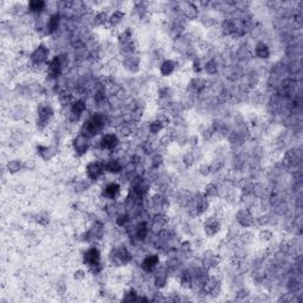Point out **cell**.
Listing matches in <instances>:
<instances>
[{"label":"cell","mask_w":303,"mask_h":303,"mask_svg":"<svg viewBox=\"0 0 303 303\" xmlns=\"http://www.w3.org/2000/svg\"><path fill=\"white\" fill-rule=\"evenodd\" d=\"M161 264V258L159 253L157 252H148L141 258L140 262V267L144 274H153L155 270L159 267Z\"/></svg>","instance_id":"cell-14"},{"label":"cell","mask_w":303,"mask_h":303,"mask_svg":"<svg viewBox=\"0 0 303 303\" xmlns=\"http://www.w3.org/2000/svg\"><path fill=\"white\" fill-rule=\"evenodd\" d=\"M220 262H222V257H220L219 253L214 252V250L206 249L201 252L200 263L209 271H212V270L219 267Z\"/></svg>","instance_id":"cell-12"},{"label":"cell","mask_w":303,"mask_h":303,"mask_svg":"<svg viewBox=\"0 0 303 303\" xmlns=\"http://www.w3.org/2000/svg\"><path fill=\"white\" fill-rule=\"evenodd\" d=\"M191 69H192L193 73H196V75H200L204 70L203 59H201L200 57H198V58H196L195 61H192V67H191Z\"/></svg>","instance_id":"cell-41"},{"label":"cell","mask_w":303,"mask_h":303,"mask_svg":"<svg viewBox=\"0 0 303 303\" xmlns=\"http://www.w3.org/2000/svg\"><path fill=\"white\" fill-rule=\"evenodd\" d=\"M234 222L242 229H250L255 226V214L252 210L248 207H241L234 214Z\"/></svg>","instance_id":"cell-10"},{"label":"cell","mask_w":303,"mask_h":303,"mask_svg":"<svg viewBox=\"0 0 303 303\" xmlns=\"http://www.w3.org/2000/svg\"><path fill=\"white\" fill-rule=\"evenodd\" d=\"M101 251L96 245H90V247L83 252V256H82V261H83V264H86L87 267H91L95 266H98V264L102 263V257H101Z\"/></svg>","instance_id":"cell-17"},{"label":"cell","mask_w":303,"mask_h":303,"mask_svg":"<svg viewBox=\"0 0 303 303\" xmlns=\"http://www.w3.org/2000/svg\"><path fill=\"white\" fill-rule=\"evenodd\" d=\"M141 64H143V61H141V57L139 56L138 53H132L124 56V58H122L121 61L122 68L129 73L140 72Z\"/></svg>","instance_id":"cell-18"},{"label":"cell","mask_w":303,"mask_h":303,"mask_svg":"<svg viewBox=\"0 0 303 303\" xmlns=\"http://www.w3.org/2000/svg\"><path fill=\"white\" fill-rule=\"evenodd\" d=\"M302 161V152L300 148L296 147H291V148L286 149L283 153L282 157V165L286 168H296L301 165Z\"/></svg>","instance_id":"cell-11"},{"label":"cell","mask_w":303,"mask_h":303,"mask_svg":"<svg viewBox=\"0 0 303 303\" xmlns=\"http://www.w3.org/2000/svg\"><path fill=\"white\" fill-rule=\"evenodd\" d=\"M87 271L84 269H82V267H78V269H76L75 271H73V280L76 281V282H84L87 278Z\"/></svg>","instance_id":"cell-42"},{"label":"cell","mask_w":303,"mask_h":303,"mask_svg":"<svg viewBox=\"0 0 303 303\" xmlns=\"http://www.w3.org/2000/svg\"><path fill=\"white\" fill-rule=\"evenodd\" d=\"M27 115H29V110L23 105L12 106L9 109V117H11L13 121H23L26 119Z\"/></svg>","instance_id":"cell-27"},{"label":"cell","mask_w":303,"mask_h":303,"mask_svg":"<svg viewBox=\"0 0 303 303\" xmlns=\"http://www.w3.org/2000/svg\"><path fill=\"white\" fill-rule=\"evenodd\" d=\"M198 173L200 174L201 177H204V178H206V177L211 176V174H212L211 163H210L209 161H203V162L199 163Z\"/></svg>","instance_id":"cell-39"},{"label":"cell","mask_w":303,"mask_h":303,"mask_svg":"<svg viewBox=\"0 0 303 303\" xmlns=\"http://www.w3.org/2000/svg\"><path fill=\"white\" fill-rule=\"evenodd\" d=\"M72 151L75 153L76 157L82 158L87 154L91 148V138H89L88 135H86L84 133L80 132L75 138L72 139Z\"/></svg>","instance_id":"cell-8"},{"label":"cell","mask_w":303,"mask_h":303,"mask_svg":"<svg viewBox=\"0 0 303 303\" xmlns=\"http://www.w3.org/2000/svg\"><path fill=\"white\" fill-rule=\"evenodd\" d=\"M108 119L109 116H107L105 111H95L83 122L81 132L88 135L89 138H95V136L100 135L107 127Z\"/></svg>","instance_id":"cell-1"},{"label":"cell","mask_w":303,"mask_h":303,"mask_svg":"<svg viewBox=\"0 0 303 303\" xmlns=\"http://www.w3.org/2000/svg\"><path fill=\"white\" fill-rule=\"evenodd\" d=\"M207 83H209V80H207V78L203 77V76L200 75H196L188 80L185 90L191 92V94L199 96V95H203L204 92H205V90L207 88Z\"/></svg>","instance_id":"cell-13"},{"label":"cell","mask_w":303,"mask_h":303,"mask_svg":"<svg viewBox=\"0 0 303 303\" xmlns=\"http://www.w3.org/2000/svg\"><path fill=\"white\" fill-rule=\"evenodd\" d=\"M34 223L40 228H48L51 223V214L46 210H40L35 214Z\"/></svg>","instance_id":"cell-31"},{"label":"cell","mask_w":303,"mask_h":303,"mask_svg":"<svg viewBox=\"0 0 303 303\" xmlns=\"http://www.w3.org/2000/svg\"><path fill=\"white\" fill-rule=\"evenodd\" d=\"M106 174V166L105 160L101 158H95L90 160L86 165V176L87 179L91 182H97L105 177Z\"/></svg>","instance_id":"cell-6"},{"label":"cell","mask_w":303,"mask_h":303,"mask_svg":"<svg viewBox=\"0 0 303 303\" xmlns=\"http://www.w3.org/2000/svg\"><path fill=\"white\" fill-rule=\"evenodd\" d=\"M127 20V13L125 10H115L109 13L108 27L111 30H119Z\"/></svg>","instance_id":"cell-21"},{"label":"cell","mask_w":303,"mask_h":303,"mask_svg":"<svg viewBox=\"0 0 303 303\" xmlns=\"http://www.w3.org/2000/svg\"><path fill=\"white\" fill-rule=\"evenodd\" d=\"M106 166V173L114 174V176H119L124 171V163L120 158L115 157V155H110L107 160H105Z\"/></svg>","instance_id":"cell-22"},{"label":"cell","mask_w":303,"mask_h":303,"mask_svg":"<svg viewBox=\"0 0 303 303\" xmlns=\"http://www.w3.org/2000/svg\"><path fill=\"white\" fill-rule=\"evenodd\" d=\"M24 168L29 171L35 170L36 168V161L34 159H27L26 161H24Z\"/></svg>","instance_id":"cell-43"},{"label":"cell","mask_w":303,"mask_h":303,"mask_svg":"<svg viewBox=\"0 0 303 303\" xmlns=\"http://www.w3.org/2000/svg\"><path fill=\"white\" fill-rule=\"evenodd\" d=\"M121 184L119 181H110L106 184L101 191V196L106 200H116L121 195Z\"/></svg>","instance_id":"cell-20"},{"label":"cell","mask_w":303,"mask_h":303,"mask_svg":"<svg viewBox=\"0 0 303 303\" xmlns=\"http://www.w3.org/2000/svg\"><path fill=\"white\" fill-rule=\"evenodd\" d=\"M37 154L39 155V158H42L43 160L49 161L53 159L57 155V147L53 146H46V144H38L37 146Z\"/></svg>","instance_id":"cell-28"},{"label":"cell","mask_w":303,"mask_h":303,"mask_svg":"<svg viewBox=\"0 0 303 303\" xmlns=\"http://www.w3.org/2000/svg\"><path fill=\"white\" fill-rule=\"evenodd\" d=\"M199 20H200L201 25L207 30L214 29V27H217L219 25V20H217V19H215L212 15H210V13H204V15L199 16Z\"/></svg>","instance_id":"cell-36"},{"label":"cell","mask_w":303,"mask_h":303,"mask_svg":"<svg viewBox=\"0 0 303 303\" xmlns=\"http://www.w3.org/2000/svg\"><path fill=\"white\" fill-rule=\"evenodd\" d=\"M139 293L136 291L135 288H129L125 291L124 296H122V301H138Z\"/></svg>","instance_id":"cell-40"},{"label":"cell","mask_w":303,"mask_h":303,"mask_svg":"<svg viewBox=\"0 0 303 303\" xmlns=\"http://www.w3.org/2000/svg\"><path fill=\"white\" fill-rule=\"evenodd\" d=\"M87 108H88V106H87V101L84 98H76L72 102V105L70 106V108H68V110L73 114V115L82 119L83 114L87 111Z\"/></svg>","instance_id":"cell-29"},{"label":"cell","mask_w":303,"mask_h":303,"mask_svg":"<svg viewBox=\"0 0 303 303\" xmlns=\"http://www.w3.org/2000/svg\"><path fill=\"white\" fill-rule=\"evenodd\" d=\"M256 238H257L258 241L262 243V244H270V243L274 241L275 233H274V231L271 230V229H269L267 226V228L261 229V230L258 231Z\"/></svg>","instance_id":"cell-35"},{"label":"cell","mask_w":303,"mask_h":303,"mask_svg":"<svg viewBox=\"0 0 303 303\" xmlns=\"http://www.w3.org/2000/svg\"><path fill=\"white\" fill-rule=\"evenodd\" d=\"M120 144H121L120 136L116 133H103L98 139V143L95 151L101 149L103 153H109L110 155H113L120 148Z\"/></svg>","instance_id":"cell-5"},{"label":"cell","mask_w":303,"mask_h":303,"mask_svg":"<svg viewBox=\"0 0 303 303\" xmlns=\"http://www.w3.org/2000/svg\"><path fill=\"white\" fill-rule=\"evenodd\" d=\"M48 10V2L43 0H31L27 2V12L32 16H40Z\"/></svg>","instance_id":"cell-25"},{"label":"cell","mask_w":303,"mask_h":303,"mask_svg":"<svg viewBox=\"0 0 303 303\" xmlns=\"http://www.w3.org/2000/svg\"><path fill=\"white\" fill-rule=\"evenodd\" d=\"M133 253L125 245L113 247L108 252V262L111 267H121L128 266L133 262Z\"/></svg>","instance_id":"cell-2"},{"label":"cell","mask_w":303,"mask_h":303,"mask_svg":"<svg viewBox=\"0 0 303 303\" xmlns=\"http://www.w3.org/2000/svg\"><path fill=\"white\" fill-rule=\"evenodd\" d=\"M152 228L151 231L158 232L162 229H166L170 226L171 218L168 217V214L166 212H160V214H153L151 215V219H149Z\"/></svg>","instance_id":"cell-19"},{"label":"cell","mask_w":303,"mask_h":303,"mask_svg":"<svg viewBox=\"0 0 303 303\" xmlns=\"http://www.w3.org/2000/svg\"><path fill=\"white\" fill-rule=\"evenodd\" d=\"M178 67L174 59L166 58L159 64V73L161 77H171L177 71Z\"/></svg>","instance_id":"cell-24"},{"label":"cell","mask_w":303,"mask_h":303,"mask_svg":"<svg viewBox=\"0 0 303 303\" xmlns=\"http://www.w3.org/2000/svg\"><path fill=\"white\" fill-rule=\"evenodd\" d=\"M63 73H64V70H63L61 59H59L58 54H56L46 65L45 76L48 81H58V78L61 77Z\"/></svg>","instance_id":"cell-16"},{"label":"cell","mask_w":303,"mask_h":303,"mask_svg":"<svg viewBox=\"0 0 303 303\" xmlns=\"http://www.w3.org/2000/svg\"><path fill=\"white\" fill-rule=\"evenodd\" d=\"M201 228H203V232L204 234H205V237H207V238H214V237L217 236V234L222 231L223 228L222 218L214 214L207 215L205 219H204Z\"/></svg>","instance_id":"cell-7"},{"label":"cell","mask_w":303,"mask_h":303,"mask_svg":"<svg viewBox=\"0 0 303 303\" xmlns=\"http://www.w3.org/2000/svg\"><path fill=\"white\" fill-rule=\"evenodd\" d=\"M147 127H148L149 135L155 136V138H157L161 132H163V130L167 128L165 125L162 124V122L160 121L159 119H157V117H155L154 120H152L151 122H148V124H147Z\"/></svg>","instance_id":"cell-34"},{"label":"cell","mask_w":303,"mask_h":303,"mask_svg":"<svg viewBox=\"0 0 303 303\" xmlns=\"http://www.w3.org/2000/svg\"><path fill=\"white\" fill-rule=\"evenodd\" d=\"M37 116H36V125L39 130H45L49 125L53 124L54 110L53 106L49 103H39L37 106Z\"/></svg>","instance_id":"cell-4"},{"label":"cell","mask_w":303,"mask_h":303,"mask_svg":"<svg viewBox=\"0 0 303 303\" xmlns=\"http://www.w3.org/2000/svg\"><path fill=\"white\" fill-rule=\"evenodd\" d=\"M109 24V12L105 9H100L94 13L92 18V25L96 27H105Z\"/></svg>","instance_id":"cell-30"},{"label":"cell","mask_w":303,"mask_h":303,"mask_svg":"<svg viewBox=\"0 0 303 303\" xmlns=\"http://www.w3.org/2000/svg\"><path fill=\"white\" fill-rule=\"evenodd\" d=\"M181 165L184 166L185 168H191L193 165L196 162V154L193 151H188L186 153H184L181 157V160H180Z\"/></svg>","instance_id":"cell-38"},{"label":"cell","mask_w":303,"mask_h":303,"mask_svg":"<svg viewBox=\"0 0 303 303\" xmlns=\"http://www.w3.org/2000/svg\"><path fill=\"white\" fill-rule=\"evenodd\" d=\"M178 12L182 17L186 19L187 21L196 20L200 16L199 6L196 2L192 1H180L178 2Z\"/></svg>","instance_id":"cell-15"},{"label":"cell","mask_w":303,"mask_h":303,"mask_svg":"<svg viewBox=\"0 0 303 303\" xmlns=\"http://www.w3.org/2000/svg\"><path fill=\"white\" fill-rule=\"evenodd\" d=\"M252 53L259 61H267L271 57V49L264 40H258L253 46Z\"/></svg>","instance_id":"cell-23"},{"label":"cell","mask_w":303,"mask_h":303,"mask_svg":"<svg viewBox=\"0 0 303 303\" xmlns=\"http://www.w3.org/2000/svg\"><path fill=\"white\" fill-rule=\"evenodd\" d=\"M220 67H222V64H220L217 58L207 59L206 62H204L203 71L205 72L207 76H217V73L219 72Z\"/></svg>","instance_id":"cell-32"},{"label":"cell","mask_w":303,"mask_h":303,"mask_svg":"<svg viewBox=\"0 0 303 303\" xmlns=\"http://www.w3.org/2000/svg\"><path fill=\"white\" fill-rule=\"evenodd\" d=\"M50 62V48L45 44H38L30 53L29 63L36 65H48Z\"/></svg>","instance_id":"cell-9"},{"label":"cell","mask_w":303,"mask_h":303,"mask_svg":"<svg viewBox=\"0 0 303 303\" xmlns=\"http://www.w3.org/2000/svg\"><path fill=\"white\" fill-rule=\"evenodd\" d=\"M132 222L133 217L125 211L120 212V214L115 217V225L120 229H125V230H127V229L132 225Z\"/></svg>","instance_id":"cell-33"},{"label":"cell","mask_w":303,"mask_h":303,"mask_svg":"<svg viewBox=\"0 0 303 303\" xmlns=\"http://www.w3.org/2000/svg\"><path fill=\"white\" fill-rule=\"evenodd\" d=\"M7 173L13 176V174H17L24 168V162L20 159H12L7 161V163L5 165Z\"/></svg>","instance_id":"cell-37"},{"label":"cell","mask_w":303,"mask_h":303,"mask_svg":"<svg viewBox=\"0 0 303 303\" xmlns=\"http://www.w3.org/2000/svg\"><path fill=\"white\" fill-rule=\"evenodd\" d=\"M171 206V199L166 195L160 192L153 193L152 196H147L144 199V207L151 214H160V212H167Z\"/></svg>","instance_id":"cell-3"},{"label":"cell","mask_w":303,"mask_h":303,"mask_svg":"<svg viewBox=\"0 0 303 303\" xmlns=\"http://www.w3.org/2000/svg\"><path fill=\"white\" fill-rule=\"evenodd\" d=\"M203 193L206 198H209L210 200H215L222 195V190H220V185L217 184L215 181H210L205 184V186L203 188Z\"/></svg>","instance_id":"cell-26"}]
</instances>
